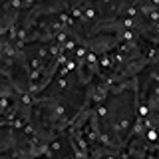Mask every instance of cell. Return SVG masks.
I'll use <instances>...</instances> for the list:
<instances>
[{
    "instance_id": "cell-1",
    "label": "cell",
    "mask_w": 159,
    "mask_h": 159,
    "mask_svg": "<svg viewBox=\"0 0 159 159\" xmlns=\"http://www.w3.org/2000/svg\"><path fill=\"white\" fill-rule=\"evenodd\" d=\"M98 64H99L103 70H107V72H113V70H116V64H113L111 52H109V54H102V58L98 60Z\"/></svg>"
},
{
    "instance_id": "cell-2",
    "label": "cell",
    "mask_w": 159,
    "mask_h": 159,
    "mask_svg": "<svg viewBox=\"0 0 159 159\" xmlns=\"http://www.w3.org/2000/svg\"><path fill=\"white\" fill-rule=\"evenodd\" d=\"M26 89L32 96H38L40 92H42V86H40V80H28V84H26Z\"/></svg>"
},
{
    "instance_id": "cell-3",
    "label": "cell",
    "mask_w": 159,
    "mask_h": 159,
    "mask_svg": "<svg viewBox=\"0 0 159 159\" xmlns=\"http://www.w3.org/2000/svg\"><path fill=\"white\" fill-rule=\"evenodd\" d=\"M56 80H58V88L60 89H66L70 86V80L68 78H56Z\"/></svg>"
}]
</instances>
